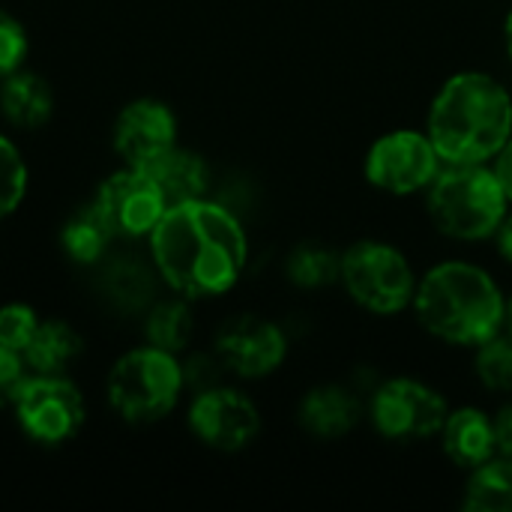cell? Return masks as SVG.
Returning a JSON list of instances; mask_svg holds the SVG:
<instances>
[{
	"label": "cell",
	"mask_w": 512,
	"mask_h": 512,
	"mask_svg": "<svg viewBox=\"0 0 512 512\" xmlns=\"http://www.w3.org/2000/svg\"><path fill=\"white\" fill-rule=\"evenodd\" d=\"M162 279L183 297H216L237 285L246 267L243 225L204 198L165 210L150 234Z\"/></svg>",
	"instance_id": "cell-1"
},
{
	"label": "cell",
	"mask_w": 512,
	"mask_h": 512,
	"mask_svg": "<svg viewBox=\"0 0 512 512\" xmlns=\"http://www.w3.org/2000/svg\"><path fill=\"white\" fill-rule=\"evenodd\" d=\"M426 135L441 162L486 165L512 135V96L489 72H459L435 96Z\"/></svg>",
	"instance_id": "cell-2"
},
{
	"label": "cell",
	"mask_w": 512,
	"mask_h": 512,
	"mask_svg": "<svg viewBox=\"0 0 512 512\" xmlns=\"http://www.w3.org/2000/svg\"><path fill=\"white\" fill-rule=\"evenodd\" d=\"M411 306L426 333L459 348L483 345L504 330L507 318L498 282L468 261H444L423 273Z\"/></svg>",
	"instance_id": "cell-3"
},
{
	"label": "cell",
	"mask_w": 512,
	"mask_h": 512,
	"mask_svg": "<svg viewBox=\"0 0 512 512\" xmlns=\"http://www.w3.org/2000/svg\"><path fill=\"white\" fill-rule=\"evenodd\" d=\"M426 192V207L435 228L465 243L495 237L510 207V198L492 165L444 162Z\"/></svg>",
	"instance_id": "cell-4"
},
{
	"label": "cell",
	"mask_w": 512,
	"mask_h": 512,
	"mask_svg": "<svg viewBox=\"0 0 512 512\" xmlns=\"http://www.w3.org/2000/svg\"><path fill=\"white\" fill-rule=\"evenodd\" d=\"M183 393V366L162 348L129 351L108 375V402L129 423H156Z\"/></svg>",
	"instance_id": "cell-5"
},
{
	"label": "cell",
	"mask_w": 512,
	"mask_h": 512,
	"mask_svg": "<svg viewBox=\"0 0 512 512\" xmlns=\"http://www.w3.org/2000/svg\"><path fill=\"white\" fill-rule=\"evenodd\" d=\"M339 282L372 315H399L414 303L417 276L408 258L384 240H360L342 252Z\"/></svg>",
	"instance_id": "cell-6"
},
{
	"label": "cell",
	"mask_w": 512,
	"mask_h": 512,
	"mask_svg": "<svg viewBox=\"0 0 512 512\" xmlns=\"http://www.w3.org/2000/svg\"><path fill=\"white\" fill-rule=\"evenodd\" d=\"M447 414V399L417 378L384 381L369 405L375 432L396 444H414L441 435Z\"/></svg>",
	"instance_id": "cell-7"
},
{
	"label": "cell",
	"mask_w": 512,
	"mask_h": 512,
	"mask_svg": "<svg viewBox=\"0 0 512 512\" xmlns=\"http://www.w3.org/2000/svg\"><path fill=\"white\" fill-rule=\"evenodd\" d=\"M12 405L21 429L45 447L72 441L84 426V399L78 387L60 375L24 378Z\"/></svg>",
	"instance_id": "cell-8"
},
{
	"label": "cell",
	"mask_w": 512,
	"mask_h": 512,
	"mask_svg": "<svg viewBox=\"0 0 512 512\" xmlns=\"http://www.w3.org/2000/svg\"><path fill=\"white\" fill-rule=\"evenodd\" d=\"M441 171V156L429 135L399 129L378 138L366 153V180L390 195H414L429 189Z\"/></svg>",
	"instance_id": "cell-9"
},
{
	"label": "cell",
	"mask_w": 512,
	"mask_h": 512,
	"mask_svg": "<svg viewBox=\"0 0 512 512\" xmlns=\"http://www.w3.org/2000/svg\"><path fill=\"white\" fill-rule=\"evenodd\" d=\"M99 213L108 219L117 237H144L153 234L159 219L168 210V201L156 180L141 168H126L111 174L93 201Z\"/></svg>",
	"instance_id": "cell-10"
},
{
	"label": "cell",
	"mask_w": 512,
	"mask_h": 512,
	"mask_svg": "<svg viewBox=\"0 0 512 512\" xmlns=\"http://www.w3.org/2000/svg\"><path fill=\"white\" fill-rule=\"evenodd\" d=\"M189 429L213 450L237 453L249 447L261 432V414L252 399L237 390L213 387L195 396L189 408Z\"/></svg>",
	"instance_id": "cell-11"
},
{
	"label": "cell",
	"mask_w": 512,
	"mask_h": 512,
	"mask_svg": "<svg viewBox=\"0 0 512 512\" xmlns=\"http://www.w3.org/2000/svg\"><path fill=\"white\" fill-rule=\"evenodd\" d=\"M288 354L285 333L258 315L231 318L216 333V357L222 366L240 378H267L273 375Z\"/></svg>",
	"instance_id": "cell-12"
},
{
	"label": "cell",
	"mask_w": 512,
	"mask_h": 512,
	"mask_svg": "<svg viewBox=\"0 0 512 512\" xmlns=\"http://www.w3.org/2000/svg\"><path fill=\"white\" fill-rule=\"evenodd\" d=\"M114 147L129 168L150 171L168 150L177 147V120L171 108L156 99L126 105L114 126Z\"/></svg>",
	"instance_id": "cell-13"
},
{
	"label": "cell",
	"mask_w": 512,
	"mask_h": 512,
	"mask_svg": "<svg viewBox=\"0 0 512 512\" xmlns=\"http://www.w3.org/2000/svg\"><path fill=\"white\" fill-rule=\"evenodd\" d=\"M441 444L444 453L453 465L474 471L483 462L495 459L501 453L498 447V432H495V417H489L480 408H456L447 414L444 429H441Z\"/></svg>",
	"instance_id": "cell-14"
},
{
	"label": "cell",
	"mask_w": 512,
	"mask_h": 512,
	"mask_svg": "<svg viewBox=\"0 0 512 512\" xmlns=\"http://www.w3.org/2000/svg\"><path fill=\"white\" fill-rule=\"evenodd\" d=\"M360 417H363L360 399L342 384L312 387L297 408L300 426L318 441H336V438L354 432Z\"/></svg>",
	"instance_id": "cell-15"
},
{
	"label": "cell",
	"mask_w": 512,
	"mask_h": 512,
	"mask_svg": "<svg viewBox=\"0 0 512 512\" xmlns=\"http://www.w3.org/2000/svg\"><path fill=\"white\" fill-rule=\"evenodd\" d=\"M147 174H150V177L156 180V186L162 189L168 207L204 198L207 183H210L207 162H204L198 153H189V150H180V147L168 150Z\"/></svg>",
	"instance_id": "cell-16"
},
{
	"label": "cell",
	"mask_w": 512,
	"mask_h": 512,
	"mask_svg": "<svg viewBox=\"0 0 512 512\" xmlns=\"http://www.w3.org/2000/svg\"><path fill=\"white\" fill-rule=\"evenodd\" d=\"M51 105H54L51 87L33 72L15 69L0 84V108H3L6 120L21 126V129L42 126L51 117Z\"/></svg>",
	"instance_id": "cell-17"
},
{
	"label": "cell",
	"mask_w": 512,
	"mask_h": 512,
	"mask_svg": "<svg viewBox=\"0 0 512 512\" xmlns=\"http://www.w3.org/2000/svg\"><path fill=\"white\" fill-rule=\"evenodd\" d=\"M84 342L81 336L63 324V321H39L30 345L24 348L21 360L36 372V375H60L78 354H81Z\"/></svg>",
	"instance_id": "cell-18"
},
{
	"label": "cell",
	"mask_w": 512,
	"mask_h": 512,
	"mask_svg": "<svg viewBox=\"0 0 512 512\" xmlns=\"http://www.w3.org/2000/svg\"><path fill=\"white\" fill-rule=\"evenodd\" d=\"M462 507L471 512H512V456H495L471 471Z\"/></svg>",
	"instance_id": "cell-19"
},
{
	"label": "cell",
	"mask_w": 512,
	"mask_h": 512,
	"mask_svg": "<svg viewBox=\"0 0 512 512\" xmlns=\"http://www.w3.org/2000/svg\"><path fill=\"white\" fill-rule=\"evenodd\" d=\"M117 234L111 231L108 219L99 213L96 204L78 210L60 231V243L66 249V255L78 264H93L105 255V249L111 246Z\"/></svg>",
	"instance_id": "cell-20"
},
{
	"label": "cell",
	"mask_w": 512,
	"mask_h": 512,
	"mask_svg": "<svg viewBox=\"0 0 512 512\" xmlns=\"http://www.w3.org/2000/svg\"><path fill=\"white\" fill-rule=\"evenodd\" d=\"M339 267H342V255L324 243H300L285 261V273L291 285L306 291L339 282Z\"/></svg>",
	"instance_id": "cell-21"
},
{
	"label": "cell",
	"mask_w": 512,
	"mask_h": 512,
	"mask_svg": "<svg viewBox=\"0 0 512 512\" xmlns=\"http://www.w3.org/2000/svg\"><path fill=\"white\" fill-rule=\"evenodd\" d=\"M102 291H105V297L117 309L135 312V309H141V306L150 303V297H153V276H150V270L144 264L123 258V261H114L105 270Z\"/></svg>",
	"instance_id": "cell-22"
},
{
	"label": "cell",
	"mask_w": 512,
	"mask_h": 512,
	"mask_svg": "<svg viewBox=\"0 0 512 512\" xmlns=\"http://www.w3.org/2000/svg\"><path fill=\"white\" fill-rule=\"evenodd\" d=\"M192 339V312L183 300H162L147 315V342L168 354H177Z\"/></svg>",
	"instance_id": "cell-23"
},
{
	"label": "cell",
	"mask_w": 512,
	"mask_h": 512,
	"mask_svg": "<svg viewBox=\"0 0 512 512\" xmlns=\"http://www.w3.org/2000/svg\"><path fill=\"white\" fill-rule=\"evenodd\" d=\"M474 372L486 390L512 393V333L501 330L483 345H477Z\"/></svg>",
	"instance_id": "cell-24"
},
{
	"label": "cell",
	"mask_w": 512,
	"mask_h": 512,
	"mask_svg": "<svg viewBox=\"0 0 512 512\" xmlns=\"http://www.w3.org/2000/svg\"><path fill=\"white\" fill-rule=\"evenodd\" d=\"M27 192V168L18 150L0 135V219L9 216Z\"/></svg>",
	"instance_id": "cell-25"
},
{
	"label": "cell",
	"mask_w": 512,
	"mask_h": 512,
	"mask_svg": "<svg viewBox=\"0 0 512 512\" xmlns=\"http://www.w3.org/2000/svg\"><path fill=\"white\" fill-rule=\"evenodd\" d=\"M36 327H39V318L30 306H21V303L3 306L0 309V348L21 357L24 348L30 345Z\"/></svg>",
	"instance_id": "cell-26"
},
{
	"label": "cell",
	"mask_w": 512,
	"mask_h": 512,
	"mask_svg": "<svg viewBox=\"0 0 512 512\" xmlns=\"http://www.w3.org/2000/svg\"><path fill=\"white\" fill-rule=\"evenodd\" d=\"M24 57H27V33H24V27L12 15L0 12V78L21 69Z\"/></svg>",
	"instance_id": "cell-27"
},
{
	"label": "cell",
	"mask_w": 512,
	"mask_h": 512,
	"mask_svg": "<svg viewBox=\"0 0 512 512\" xmlns=\"http://www.w3.org/2000/svg\"><path fill=\"white\" fill-rule=\"evenodd\" d=\"M222 369H225V366H222L219 357L195 354V357H189V363L183 366V387H192L195 393L213 390V387H219Z\"/></svg>",
	"instance_id": "cell-28"
},
{
	"label": "cell",
	"mask_w": 512,
	"mask_h": 512,
	"mask_svg": "<svg viewBox=\"0 0 512 512\" xmlns=\"http://www.w3.org/2000/svg\"><path fill=\"white\" fill-rule=\"evenodd\" d=\"M21 363H24V360H21L18 354L0 348V408L9 405V402H15V393H18L21 384H24V369H21Z\"/></svg>",
	"instance_id": "cell-29"
},
{
	"label": "cell",
	"mask_w": 512,
	"mask_h": 512,
	"mask_svg": "<svg viewBox=\"0 0 512 512\" xmlns=\"http://www.w3.org/2000/svg\"><path fill=\"white\" fill-rule=\"evenodd\" d=\"M492 171L501 180V186H504V192H507V198H510L512 204V135L510 141L501 147V153L492 159Z\"/></svg>",
	"instance_id": "cell-30"
},
{
	"label": "cell",
	"mask_w": 512,
	"mask_h": 512,
	"mask_svg": "<svg viewBox=\"0 0 512 512\" xmlns=\"http://www.w3.org/2000/svg\"><path fill=\"white\" fill-rule=\"evenodd\" d=\"M495 432H498V447L504 456H512V402L507 408H501V414L495 417Z\"/></svg>",
	"instance_id": "cell-31"
},
{
	"label": "cell",
	"mask_w": 512,
	"mask_h": 512,
	"mask_svg": "<svg viewBox=\"0 0 512 512\" xmlns=\"http://www.w3.org/2000/svg\"><path fill=\"white\" fill-rule=\"evenodd\" d=\"M495 240H498V249H501L504 261H510L512 264V213L510 210H507V216L501 219V225H498V231H495Z\"/></svg>",
	"instance_id": "cell-32"
},
{
	"label": "cell",
	"mask_w": 512,
	"mask_h": 512,
	"mask_svg": "<svg viewBox=\"0 0 512 512\" xmlns=\"http://www.w3.org/2000/svg\"><path fill=\"white\" fill-rule=\"evenodd\" d=\"M504 42H507V54H510L512 60V9L510 15H507V21H504Z\"/></svg>",
	"instance_id": "cell-33"
},
{
	"label": "cell",
	"mask_w": 512,
	"mask_h": 512,
	"mask_svg": "<svg viewBox=\"0 0 512 512\" xmlns=\"http://www.w3.org/2000/svg\"><path fill=\"white\" fill-rule=\"evenodd\" d=\"M504 330H507V333H512V297L507 300V318H504Z\"/></svg>",
	"instance_id": "cell-34"
}]
</instances>
